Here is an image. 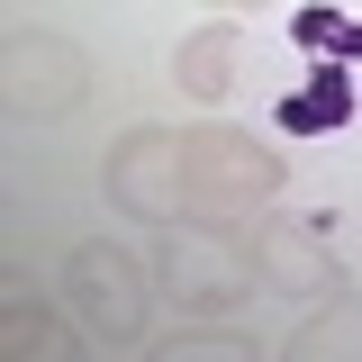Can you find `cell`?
I'll return each mask as SVG.
<instances>
[{
  "label": "cell",
  "instance_id": "1",
  "mask_svg": "<svg viewBox=\"0 0 362 362\" xmlns=\"http://www.w3.org/2000/svg\"><path fill=\"white\" fill-rule=\"evenodd\" d=\"M154 290L181 317H235L254 308L263 263H254V235H235L226 218H173L154 245Z\"/></svg>",
  "mask_w": 362,
  "mask_h": 362
},
{
  "label": "cell",
  "instance_id": "2",
  "mask_svg": "<svg viewBox=\"0 0 362 362\" xmlns=\"http://www.w3.org/2000/svg\"><path fill=\"white\" fill-rule=\"evenodd\" d=\"M181 181H190V218H263L272 199H281V154L272 145H254L245 127H190L181 136Z\"/></svg>",
  "mask_w": 362,
  "mask_h": 362
},
{
  "label": "cell",
  "instance_id": "3",
  "mask_svg": "<svg viewBox=\"0 0 362 362\" xmlns=\"http://www.w3.org/2000/svg\"><path fill=\"white\" fill-rule=\"evenodd\" d=\"M64 299L82 317L90 344H109V354H127L145 344V308H154V272H136L127 245H109V235H90L64 254Z\"/></svg>",
  "mask_w": 362,
  "mask_h": 362
},
{
  "label": "cell",
  "instance_id": "4",
  "mask_svg": "<svg viewBox=\"0 0 362 362\" xmlns=\"http://www.w3.org/2000/svg\"><path fill=\"white\" fill-rule=\"evenodd\" d=\"M0 100H9L18 127H54L90 100V54L54 28H18L9 54H0Z\"/></svg>",
  "mask_w": 362,
  "mask_h": 362
},
{
  "label": "cell",
  "instance_id": "5",
  "mask_svg": "<svg viewBox=\"0 0 362 362\" xmlns=\"http://www.w3.org/2000/svg\"><path fill=\"white\" fill-rule=\"evenodd\" d=\"M100 190L109 209L136 226H173L190 218V181H181V136L173 127H127L109 154H100Z\"/></svg>",
  "mask_w": 362,
  "mask_h": 362
},
{
  "label": "cell",
  "instance_id": "6",
  "mask_svg": "<svg viewBox=\"0 0 362 362\" xmlns=\"http://www.w3.org/2000/svg\"><path fill=\"white\" fill-rule=\"evenodd\" d=\"M254 263H263V290H281V299H335L344 290V254L326 245V226L308 218H254Z\"/></svg>",
  "mask_w": 362,
  "mask_h": 362
},
{
  "label": "cell",
  "instance_id": "7",
  "mask_svg": "<svg viewBox=\"0 0 362 362\" xmlns=\"http://www.w3.org/2000/svg\"><path fill=\"white\" fill-rule=\"evenodd\" d=\"M235 73H245V37L226 28V9L209 18V28H190L181 37V54H173V82L199 100V109H218L226 90H235Z\"/></svg>",
  "mask_w": 362,
  "mask_h": 362
},
{
  "label": "cell",
  "instance_id": "8",
  "mask_svg": "<svg viewBox=\"0 0 362 362\" xmlns=\"http://www.w3.org/2000/svg\"><path fill=\"white\" fill-rule=\"evenodd\" d=\"M82 344H90V335H73L45 299H28V290L0 299V354H9V362H73Z\"/></svg>",
  "mask_w": 362,
  "mask_h": 362
},
{
  "label": "cell",
  "instance_id": "9",
  "mask_svg": "<svg viewBox=\"0 0 362 362\" xmlns=\"http://www.w3.org/2000/svg\"><path fill=\"white\" fill-rule=\"evenodd\" d=\"M317 73L290 100H281V136H335V127H354V82H344V64L335 54H308Z\"/></svg>",
  "mask_w": 362,
  "mask_h": 362
},
{
  "label": "cell",
  "instance_id": "10",
  "mask_svg": "<svg viewBox=\"0 0 362 362\" xmlns=\"http://www.w3.org/2000/svg\"><path fill=\"white\" fill-rule=\"evenodd\" d=\"M281 362H362V299H354V290L317 299V317L281 344Z\"/></svg>",
  "mask_w": 362,
  "mask_h": 362
},
{
  "label": "cell",
  "instance_id": "11",
  "mask_svg": "<svg viewBox=\"0 0 362 362\" xmlns=\"http://www.w3.org/2000/svg\"><path fill=\"white\" fill-rule=\"evenodd\" d=\"M290 45H299V54L362 64V18H354V9H326V0H299V9H290Z\"/></svg>",
  "mask_w": 362,
  "mask_h": 362
},
{
  "label": "cell",
  "instance_id": "12",
  "mask_svg": "<svg viewBox=\"0 0 362 362\" xmlns=\"http://www.w3.org/2000/svg\"><path fill=\"white\" fill-rule=\"evenodd\" d=\"M209 9H226V18H235V9H263V0H209Z\"/></svg>",
  "mask_w": 362,
  "mask_h": 362
}]
</instances>
